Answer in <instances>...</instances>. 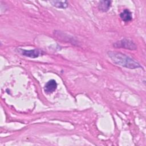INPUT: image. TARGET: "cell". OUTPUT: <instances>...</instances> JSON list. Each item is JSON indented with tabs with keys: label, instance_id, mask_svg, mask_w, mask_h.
<instances>
[{
	"label": "cell",
	"instance_id": "obj_1",
	"mask_svg": "<svg viewBox=\"0 0 146 146\" xmlns=\"http://www.w3.org/2000/svg\"><path fill=\"white\" fill-rule=\"evenodd\" d=\"M107 54L111 60L116 64L129 69L142 67L139 62L123 53L116 51H108Z\"/></svg>",
	"mask_w": 146,
	"mask_h": 146
},
{
	"label": "cell",
	"instance_id": "obj_6",
	"mask_svg": "<svg viewBox=\"0 0 146 146\" xmlns=\"http://www.w3.org/2000/svg\"><path fill=\"white\" fill-rule=\"evenodd\" d=\"M120 17L124 22H128L132 20V16L131 12L128 9H124L120 14Z\"/></svg>",
	"mask_w": 146,
	"mask_h": 146
},
{
	"label": "cell",
	"instance_id": "obj_2",
	"mask_svg": "<svg viewBox=\"0 0 146 146\" xmlns=\"http://www.w3.org/2000/svg\"><path fill=\"white\" fill-rule=\"evenodd\" d=\"M113 46L116 48H124L131 50H136L137 48L135 43L131 40L124 38L113 44Z\"/></svg>",
	"mask_w": 146,
	"mask_h": 146
},
{
	"label": "cell",
	"instance_id": "obj_5",
	"mask_svg": "<svg viewBox=\"0 0 146 146\" xmlns=\"http://www.w3.org/2000/svg\"><path fill=\"white\" fill-rule=\"evenodd\" d=\"M111 5V1H100L98 4V8L100 11L106 12L110 9Z\"/></svg>",
	"mask_w": 146,
	"mask_h": 146
},
{
	"label": "cell",
	"instance_id": "obj_4",
	"mask_svg": "<svg viewBox=\"0 0 146 146\" xmlns=\"http://www.w3.org/2000/svg\"><path fill=\"white\" fill-rule=\"evenodd\" d=\"M57 88V83L54 79L48 81L44 86V91L46 94H51L54 92Z\"/></svg>",
	"mask_w": 146,
	"mask_h": 146
},
{
	"label": "cell",
	"instance_id": "obj_7",
	"mask_svg": "<svg viewBox=\"0 0 146 146\" xmlns=\"http://www.w3.org/2000/svg\"><path fill=\"white\" fill-rule=\"evenodd\" d=\"M50 3L54 7L60 9H66L68 6V3L67 1H51Z\"/></svg>",
	"mask_w": 146,
	"mask_h": 146
},
{
	"label": "cell",
	"instance_id": "obj_3",
	"mask_svg": "<svg viewBox=\"0 0 146 146\" xmlns=\"http://www.w3.org/2000/svg\"><path fill=\"white\" fill-rule=\"evenodd\" d=\"M18 51L19 53H21L22 55L32 58H35L40 55H42L43 52L42 51H40L39 49H34V50H27L25 49H21L19 48Z\"/></svg>",
	"mask_w": 146,
	"mask_h": 146
}]
</instances>
